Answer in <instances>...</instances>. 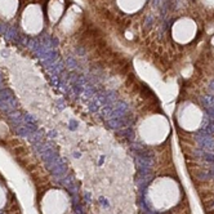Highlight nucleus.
Returning a JSON list of instances; mask_svg holds the SVG:
<instances>
[{
    "label": "nucleus",
    "mask_w": 214,
    "mask_h": 214,
    "mask_svg": "<svg viewBox=\"0 0 214 214\" xmlns=\"http://www.w3.org/2000/svg\"><path fill=\"white\" fill-rule=\"evenodd\" d=\"M67 196L61 190H50L41 200L43 214H65L67 209Z\"/></svg>",
    "instance_id": "f257e3e1"
},
{
    "label": "nucleus",
    "mask_w": 214,
    "mask_h": 214,
    "mask_svg": "<svg viewBox=\"0 0 214 214\" xmlns=\"http://www.w3.org/2000/svg\"><path fill=\"white\" fill-rule=\"evenodd\" d=\"M7 203V196H5V191H4L3 186L0 185V209L4 208V205Z\"/></svg>",
    "instance_id": "f03ea898"
}]
</instances>
